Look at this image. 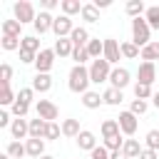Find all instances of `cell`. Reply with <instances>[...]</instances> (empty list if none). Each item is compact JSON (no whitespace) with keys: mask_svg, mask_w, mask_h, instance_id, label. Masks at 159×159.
Listing matches in <instances>:
<instances>
[{"mask_svg":"<svg viewBox=\"0 0 159 159\" xmlns=\"http://www.w3.org/2000/svg\"><path fill=\"white\" fill-rule=\"evenodd\" d=\"M144 20L149 22L152 30H159V5H149L144 12Z\"/></svg>","mask_w":159,"mask_h":159,"instance_id":"obj_33","label":"cell"},{"mask_svg":"<svg viewBox=\"0 0 159 159\" xmlns=\"http://www.w3.org/2000/svg\"><path fill=\"white\" fill-rule=\"evenodd\" d=\"M25 149H27V157L40 159V157H45V139H27Z\"/></svg>","mask_w":159,"mask_h":159,"instance_id":"obj_20","label":"cell"},{"mask_svg":"<svg viewBox=\"0 0 159 159\" xmlns=\"http://www.w3.org/2000/svg\"><path fill=\"white\" fill-rule=\"evenodd\" d=\"M57 5H60L57 0H42V10H45V12H52Z\"/></svg>","mask_w":159,"mask_h":159,"instance_id":"obj_50","label":"cell"},{"mask_svg":"<svg viewBox=\"0 0 159 159\" xmlns=\"http://www.w3.org/2000/svg\"><path fill=\"white\" fill-rule=\"evenodd\" d=\"M60 134H62V124H57V122H50V124H47L45 142H47V139H60Z\"/></svg>","mask_w":159,"mask_h":159,"instance_id":"obj_44","label":"cell"},{"mask_svg":"<svg viewBox=\"0 0 159 159\" xmlns=\"http://www.w3.org/2000/svg\"><path fill=\"white\" fill-rule=\"evenodd\" d=\"M15 99H17V94L12 92V87H10V84L0 89V104H2V107H12V104H15Z\"/></svg>","mask_w":159,"mask_h":159,"instance_id":"obj_37","label":"cell"},{"mask_svg":"<svg viewBox=\"0 0 159 159\" xmlns=\"http://www.w3.org/2000/svg\"><path fill=\"white\" fill-rule=\"evenodd\" d=\"M109 75H112V65H109L104 57L92 60V65H89V80H92V84H104V82H109Z\"/></svg>","mask_w":159,"mask_h":159,"instance_id":"obj_3","label":"cell"},{"mask_svg":"<svg viewBox=\"0 0 159 159\" xmlns=\"http://www.w3.org/2000/svg\"><path fill=\"white\" fill-rule=\"evenodd\" d=\"M5 154H10L12 159H22V157H27V149H25V144L22 142H7V147H5Z\"/></svg>","mask_w":159,"mask_h":159,"instance_id":"obj_29","label":"cell"},{"mask_svg":"<svg viewBox=\"0 0 159 159\" xmlns=\"http://www.w3.org/2000/svg\"><path fill=\"white\" fill-rule=\"evenodd\" d=\"M92 5H94L97 10H104V7H109V5H112V0H94Z\"/></svg>","mask_w":159,"mask_h":159,"instance_id":"obj_51","label":"cell"},{"mask_svg":"<svg viewBox=\"0 0 159 159\" xmlns=\"http://www.w3.org/2000/svg\"><path fill=\"white\" fill-rule=\"evenodd\" d=\"M142 144H139V139H124V147H122V154L127 157V159H139V154H142Z\"/></svg>","mask_w":159,"mask_h":159,"instance_id":"obj_18","label":"cell"},{"mask_svg":"<svg viewBox=\"0 0 159 159\" xmlns=\"http://www.w3.org/2000/svg\"><path fill=\"white\" fill-rule=\"evenodd\" d=\"M32 89L40 92V94L50 92V89H52V77H50V75H40V72H35V77H32Z\"/></svg>","mask_w":159,"mask_h":159,"instance_id":"obj_16","label":"cell"},{"mask_svg":"<svg viewBox=\"0 0 159 159\" xmlns=\"http://www.w3.org/2000/svg\"><path fill=\"white\" fill-rule=\"evenodd\" d=\"M77 147H80L82 152H92V149L97 147V137H94V132L82 129V132H80V137H77Z\"/></svg>","mask_w":159,"mask_h":159,"instance_id":"obj_14","label":"cell"},{"mask_svg":"<svg viewBox=\"0 0 159 159\" xmlns=\"http://www.w3.org/2000/svg\"><path fill=\"white\" fill-rule=\"evenodd\" d=\"M40 159H55V157H52V154H45V157H40Z\"/></svg>","mask_w":159,"mask_h":159,"instance_id":"obj_54","label":"cell"},{"mask_svg":"<svg viewBox=\"0 0 159 159\" xmlns=\"http://www.w3.org/2000/svg\"><path fill=\"white\" fill-rule=\"evenodd\" d=\"M147 109H149V102H144V99H132V104H129V112H132V114H137V117H139V114H144Z\"/></svg>","mask_w":159,"mask_h":159,"instance_id":"obj_42","label":"cell"},{"mask_svg":"<svg viewBox=\"0 0 159 159\" xmlns=\"http://www.w3.org/2000/svg\"><path fill=\"white\" fill-rule=\"evenodd\" d=\"M35 60H37V55H35V52L20 50V62H22V65H35Z\"/></svg>","mask_w":159,"mask_h":159,"instance_id":"obj_47","label":"cell"},{"mask_svg":"<svg viewBox=\"0 0 159 159\" xmlns=\"http://www.w3.org/2000/svg\"><path fill=\"white\" fill-rule=\"evenodd\" d=\"M137 80L142 82V84H154V80H157V67H154V62H142L139 65V70H137Z\"/></svg>","mask_w":159,"mask_h":159,"instance_id":"obj_12","label":"cell"},{"mask_svg":"<svg viewBox=\"0 0 159 159\" xmlns=\"http://www.w3.org/2000/svg\"><path fill=\"white\" fill-rule=\"evenodd\" d=\"M104 60H107L112 67H117V62L122 60V45H119L114 37H107V40H104Z\"/></svg>","mask_w":159,"mask_h":159,"instance_id":"obj_8","label":"cell"},{"mask_svg":"<svg viewBox=\"0 0 159 159\" xmlns=\"http://www.w3.org/2000/svg\"><path fill=\"white\" fill-rule=\"evenodd\" d=\"M124 12L134 20V17H144V12H147V7H144V2L142 0H129L127 5H124Z\"/></svg>","mask_w":159,"mask_h":159,"instance_id":"obj_27","label":"cell"},{"mask_svg":"<svg viewBox=\"0 0 159 159\" xmlns=\"http://www.w3.org/2000/svg\"><path fill=\"white\" fill-rule=\"evenodd\" d=\"M60 10H62V15H67V17L82 15V2H80V0H60Z\"/></svg>","mask_w":159,"mask_h":159,"instance_id":"obj_23","label":"cell"},{"mask_svg":"<svg viewBox=\"0 0 159 159\" xmlns=\"http://www.w3.org/2000/svg\"><path fill=\"white\" fill-rule=\"evenodd\" d=\"M82 104H84L87 109H99V107L104 104V99H102V94H99V92L89 89V92H84V94H82Z\"/></svg>","mask_w":159,"mask_h":159,"instance_id":"obj_21","label":"cell"},{"mask_svg":"<svg viewBox=\"0 0 159 159\" xmlns=\"http://www.w3.org/2000/svg\"><path fill=\"white\" fill-rule=\"evenodd\" d=\"M139 159H159V152H154V149H142V154H139Z\"/></svg>","mask_w":159,"mask_h":159,"instance_id":"obj_49","label":"cell"},{"mask_svg":"<svg viewBox=\"0 0 159 159\" xmlns=\"http://www.w3.org/2000/svg\"><path fill=\"white\" fill-rule=\"evenodd\" d=\"M10 80H12V67H10L7 62H2V65H0V84H2V87H7V84H10Z\"/></svg>","mask_w":159,"mask_h":159,"instance_id":"obj_41","label":"cell"},{"mask_svg":"<svg viewBox=\"0 0 159 159\" xmlns=\"http://www.w3.org/2000/svg\"><path fill=\"white\" fill-rule=\"evenodd\" d=\"M52 50H55V55H60V57H72L75 45H72V40H70V37H57Z\"/></svg>","mask_w":159,"mask_h":159,"instance_id":"obj_15","label":"cell"},{"mask_svg":"<svg viewBox=\"0 0 159 159\" xmlns=\"http://www.w3.org/2000/svg\"><path fill=\"white\" fill-rule=\"evenodd\" d=\"M52 25H55V15H52V12H45V10H40V12H37V17H35V22H32V27H35V32H37V35L50 32V30H52Z\"/></svg>","mask_w":159,"mask_h":159,"instance_id":"obj_10","label":"cell"},{"mask_svg":"<svg viewBox=\"0 0 159 159\" xmlns=\"http://www.w3.org/2000/svg\"><path fill=\"white\" fill-rule=\"evenodd\" d=\"M0 47H2L5 52H15V50H20V47H22V37H10V35H2V37H0Z\"/></svg>","mask_w":159,"mask_h":159,"instance_id":"obj_31","label":"cell"},{"mask_svg":"<svg viewBox=\"0 0 159 159\" xmlns=\"http://www.w3.org/2000/svg\"><path fill=\"white\" fill-rule=\"evenodd\" d=\"M72 30H75V25H72V17H67V15H57V17H55L52 32H55L57 37H70V35H72Z\"/></svg>","mask_w":159,"mask_h":159,"instance_id":"obj_11","label":"cell"},{"mask_svg":"<svg viewBox=\"0 0 159 159\" xmlns=\"http://www.w3.org/2000/svg\"><path fill=\"white\" fill-rule=\"evenodd\" d=\"M70 40H72V45H75V47H87V42H89L92 37H89L87 27H75V30H72V35H70Z\"/></svg>","mask_w":159,"mask_h":159,"instance_id":"obj_24","label":"cell"},{"mask_svg":"<svg viewBox=\"0 0 159 159\" xmlns=\"http://www.w3.org/2000/svg\"><path fill=\"white\" fill-rule=\"evenodd\" d=\"M55 50L52 47H42L40 52H37V60H35V70L40 72V75H50V70H52V65H55Z\"/></svg>","mask_w":159,"mask_h":159,"instance_id":"obj_5","label":"cell"},{"mask_svg":"<svg viewBox=\"0 0 159 159\" xmlns=\"http://www.w3.org/2000/svg\"><path fill=\"white\" fill-rule=\"evenodd\" d=\"M144 147L159 152V129H149V132H147V137H144Z\"/></svg>","mask_w":159,"mask_h":159,"instance_id":"obj_38","label":"cell"},{"mask_svg":"<svg viewBox=\"0 0 159 159\" xmlns=\"http://www.w3.org/2000/svg\"><path fill=\"white\" fill-rule=\"evenodd\" d=\"M0 30H2V35H10V37H20V30H22V25H20V22L12 17V20H2Z\"/></svg>","mask_w":159,"mask_h":159,"instance_id":"obj_30","label":"cell"},{"mask_svg":"<svg viewBox=\"0 0 159 159\" xmlns=\"http://www.w3.org/2000/svg\"><path fill=\"white\" fill-rule=\"evenodd\" d=\"M17 99L25 102V104H32V99H35V89H32V87H22V89L17 92Z\"/></svg>","mask_w":159,"mask_h":159,"instance_id":"obj_46","label":"cell"},{"mask_svg":"<svg viewBox=\"0 0 159 159\" xmlns=\"http://www.w3.org/2000/svg\"><path fill=\"white\" fill-rule=\"evenodd\" d=\"M80 132H82L80 119H65V122H62V137H67V139H77Z\"/></svg>","mask_w":159,"mask_h":159,"instance_id":"obj_22","label":"cell"},{"mask_svg":"<svg viewBox=\"0 0 159 159\" xmlns=\"http://www.w3.org/2000/svg\"><path fill=\"white\" fill-rule=\"evenodd\" d=\"M10 124H12L10 112H7V109H0V129H5V127H10Z\"/></svg>","mask_w":159,"mask_h":159,"instance_id":"obj_48","label":"cell"},{"mask_svg":"<svg viewBox=\"0 0 159 159\" xmlns=\"http://www.w3.org/2000/svg\"><path fill=\"white\" fill-rule=\"evenodd\" d=\"M89 159H112V154H109V149L104 144H99V147H94L89 152Z\"/></svg>","mask_w":159,"mask_h":159,"instance_id":"obj_45","label":"cell"},{"mask_svg":"<svg viewBox=\"0 0 159 159\" xmlns=\"http://www.w3.org/2000/svg\"><path fill=\"white\" fill-rule=\"evenodd\" d=\"M84 50L89 52V57H92V60H99V57H104V40L92 37V40L87 42V47H84Z\"/></svg>","mask_w":159,"mask_h":159,"instance_id":"obj_25","label":"cell"},{"mask_svg":"<svg viewBox=\"0 0 159 159\" xmlns=\"http://www.w3.org/2000/svg\"><path fill=\"white\" fill-rule=\"evenodd\" d=\"M139 57H142L144 62H154V60H159V40H152L147 47H142Z\"/></svg>","mask_w":159,"mask_h":159,"instance_id":"obj_26","label":"cell"},{"mask_svg":"<svg viewBox=\"0 0 159 159\" xmlns=\"http://www.w3.org/2000/svg\"><path fill=\"white\" fill-rule=\"evenodd\" d=\"M132 75H129V70L127 67H112V75H109V87H114V89H124L132 80H129Z\"/></svg>","mask_w":159,"mask_h":159,"instance_id":"obj_9","label":"cell"},{"mask_svg":"<svg viewBox=\"0 0 159 159\" xmlns=\"http://www.w3.org/2000/svg\"><path fill=\"white\" fill-rule=\"evenodd\" d=\"M0 159H12V157H10V154H2V157H0Z\"/></svg>","mask_w":159,"mask_h":159,"instance_id":"obj_55","label":"cell"},{"mask_svg":"<svg viewBox=\"0 0 159 159\" xmlns=\"http://www.w3.org/2000/svg\"><path fill=\"white\" fill-rule=\"evenodd\" d=\"M102 99H104V104H107V107H119V104H122V99H124V94H122V89L107 87V89L102 92Z\"/></svg>","mask_w":159,"mask_h":159,"instance_id":"obj_19","label":"cell"},{"mask_svg":"<svg viewBox=\"0 0 159 159\" xmlns=\"http://www.w3.org/2000/svg\"><path fill=\"white\" fill-rule=\"evenodd\" d=\"M99 132H102V137H104V139L122 134V129H119V122H117V119H104V122H102V127H99Z\"/></svg>","mask_w":159,"mask_h":159,"instance_id":"obj_28","label":"cell"},{"mask_svg":"<svg viewBox=\"0 0 159 159\" xmlns=\"http://www.w3.org/2000/svg\"><path fill=\"white\" fill-rule=\"evenodd\" d=\"M117 122H119V129H122V134H124V137H134V134H137V127H139V117H137V114H132L129 109L119 112Z\"/></svg>","mask_w":159,"mask_h":159,"instance_id":"obj_6","label":"cell"},{"mask_svg":"<svg viewBox=\"0 0 159 159\" xmlns=\"http://www.w3.org/2000/svg\"><path fill=\"white\" fill-rule=\"evenodd\" d=\"M89 84H92V80H89V67L75 65V67L70 70V75H67V87H70V92L84 94V92H89Z\"/></svg>","mask_w":159,"mask_h":159,"instance_id":"obj_1","label":"cell"},{"mask_svg":"<svg viewBox=\"0 0 159 159\" xmlns=\"http://www.w3.org/2000/svg\"><path fill=\"white\" fill-rule=\"evenodd\" d=\"M10 134H12V139H15V142H20V139L30 137V119H22V117L12 119V124H10Z\"/></svg>","mask_w":159,"mask_h":159,"instance_id":"obj_13","label":"cell"},{"mask_svg":"<svg viewBox=\"0 0 159 159\" xmlns=\"http://www.w3.org/2000/svg\"><path fill=\"white\" fill-rule=\"evenodd\" d=\"M104 147H107L109 152H122V147H124V139H122V134H117V137H109V139H104Z\"/></svg>","mask_w":159,"mask_h":159,"instance_id":"obj_40","label":"cell"},{"mask_svg":"<svg viewBox=\"0 0 159 159\" xmlns=\"http://www.w3.org/2000/svg\"><path fill=\"white\" fill-rule=\"evenodd\" d=\"M47 124L50 122H45V119H30V137L27 139H45V134H47Z\"/></svg>","mask_w":159,"mask_h":159,"instance_id":"obj_17","label":"cell"},{"mask_svg":"<svg viewBox=\"0 0 159 159\" xmlns=\"http://www.w3.org/2000/svg\"><path fill=\"white\" fill-rule=\"evenodd\" d=\"M132 42H134L139 50L152 42V27H149V22H147L144 17H134V20H132Z\"/></svg>","mask_w":159,"mask_h":159,"instance_id":"obj_2","label":"cell"},{"mask_svg":"<svg viewBox=\"0 0 159 159\" xmlns=\"http://www.w3.org/2000/svg\"><path fill=\"white\" fill-rule=\"evenodd\" d=\"M20 50H27V52H35V55H37L42 47H40V40H37L35 35H25V37H22V47H20Z\"/></svg>","mask_w":159,"mask_h":159,"instance_id":"obj_35","label":"cell"},{"mask_svg":"<svg viewBox=\"0 0 159 159\" xmlns=\"http://www.w3.org/2000/svg\"><path fill=\"white\" fill-rule=\"evenodd\" d=\"M82 20L84 22H99V10L92 2H84L82 5Z\"/></svg>","mask_w":159,"mask_h":159,"instance_id":"obj_32","label":"cell"},{"mask_svg":"<svg viewBox=\"0 0 159 159\" xmlns=\"http://www.w3.org/2000/svg\"><path fill=\"white\" fill-rule=\"evenodd\" d=\"M152 97H154V92H152L149 84H142V82L134 84V99H144V102H147V99H152Z\"/></svg>","mask_w":159,"mask_h":159,"instance_id":"obj_36","label":"cell"},{"mask_svg":"<svg viewBox=\"0 0 159 159\" xmlns=\"http://www.w3.org/2000/svg\"><path fill=\"white\" fill-rule=\"evenodd\" d=\"M152 104L159 109V92H154V97H152Z\"/></svg>","mask_w":159,"mask_h":159,"instance_id":"obj_53","label":"cell"},{"mask_svg":"<svg viewBox=\"0 0 159 159\" xmlns=\"http://www.w3.org/2000/svg\"><path fill=\"white\" fill-rule=\"evenodd\" d=\"M27 112H30V104H25V102H20V99H15V104L10 107V114H12L15 119H17V117H22V119H25V117H27Z\"/></svg>","mask_w":159,"mask_h":159,"instance_id":"obj_39","label":"cell"},{"mask_svg":"<svg viewBox=\"0 0 159 159\" xmlns=\"http://www.w3.org/2000/svg\"><path fill=\"white\" fill-rule=\"evenodd\" d=\"M12 15H15V20H17L20 25L35 22V17H37L35 5H32V2H27V0H17V2L12 5Z\"/></svg>","mask_w":159,"mask_h":159,"instance_id":"obj_4","label":"cell"},{"mask_svg":"<svg viewBox=\"0 0 159 159\" xmlns=\"http://www.w3.org/2000/svg\"><path fill=\"white\" fill-rule=\"evenodd\" d=\"M109 154H112V159H127L122 152H109Z\"/></svg>","mask_w":159,"mask_h":159,"instance_id":"obj_52","label":"cell"},{"mask_svg":"<svg viewBox=\"0 0 159 159\" xmlns=\"http://www.w3.org/2000/svg\"><path fill=\"white\" fill-rule=\"evenodd\" d=\"M72 60H75V65H84V62H87V60H92V57H89V52H87L84 47H75Z\"/></svg>","mask_w":159,"mask_h":159,"instance_id":"obj_43","label":"cell"},{"mask_svg":"<svg viewBox=\"0 0 159 159\" xmlns=\"http://www.w3.org/2000/svg\"><path fill=\"white\" fill-rule=\"evenodd\" d=\"M119 45H122V57H127V60H137V57H139V52H142V50H139V47H137L132 40L119 42Z\"/></svg>","mask_w":159,"mask_h":159,"instance_id":"obj_34","label":"cell"},{"mask_svg":"<svg viewBox=\"0 0 159 159\" xmlns=\"http://www.w3.org/2000/svg\"><path fill=\"white\" fill-rule=\"evenodd\" d=\"M35 109H37V117H40V119H45V122H55V119H57V114H60L57 104H55V102H50V99H37Z\"/></svg>","mask_w":159,"mask_h":159,"instance_id":"obj_7","label":"cell"}]
</instances>
